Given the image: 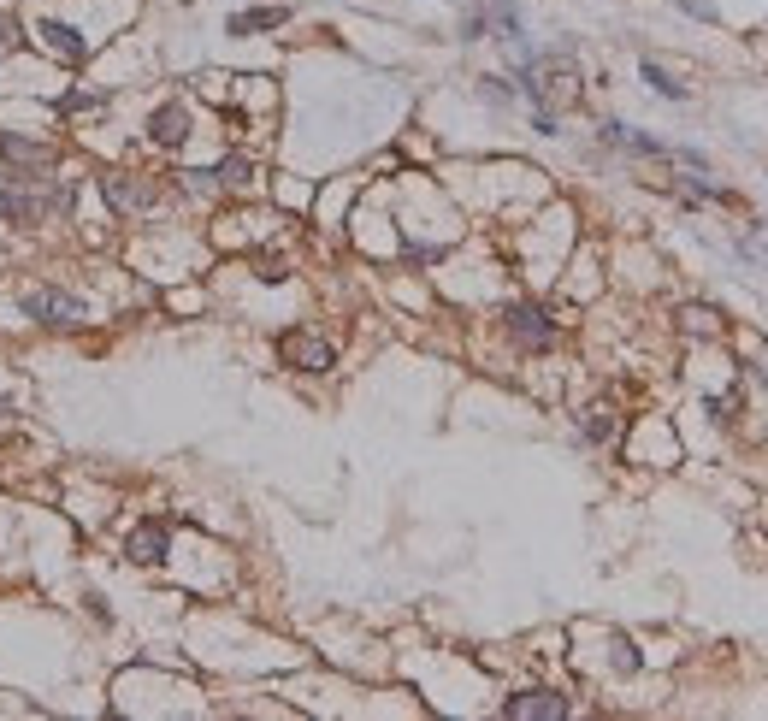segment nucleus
Segmentation results:
<instances>
[{"label":"nucleus","mask_w":768,"mask_h":721,"mask_svg":"<svg viewBox=\"0 0 768 721\" xmlns=\"http://www.w3.org/2000/svg\"><path fill=\"white\" fill-rule=\"evenodd\" d=\"M503 331H509L520 349H532V355L556 349V337H562V326H556L538 302H509V308H503Z\"/></svg>","instance_id":"1"},{"label":"nucleus","mask_w":768,"mask_h":721,"mask_svg":"<svg viewBox=\"0 0 768 721\" xmlns=\"http://www.w3.org/2000/svg\"><path fill=\"white\" fill-rule=\"evenodd\" d=\"M89 308H83V296H71V290H54V284H30L24 290V320H36V326H77Z\"/></svg>","instance_id":"2"},{"label":"nucleus","mask_w":768,"mask_h":721,"mask_svg":"<svg viewBox=\"0 0 768 721\" xmlns=\"http://www.w3.org/2000/svg\"><path fill=\"white\" fill-rule=\"evenodd\" d=\"M278 361H284V367H296V373H331V367H337V349L325 343L320 331L296 326V331H284V337H278Z\"/></svg>","instance_id":"3"},{"label":"nucleus","mask_w":768,"mask_h":721,"mask_svg":"<svg viewBox=\"0 0 768 721\" xmlns=\"http://www.w3.org/2000/svg\"><path fill=\"white\" fill-rule=\"evenodd\" d=\"M503 716L509 721H562L568 716V698L550 692V686H538V692H514L509 704H503Z\"/></svg>","instance_id":"4"},{"label":"nucleus","mask_w":768,"mask_h":721,"mask_svg":"<svg viewBox=\"0 0 768 721\" xmlns=\"http://www.w3.org/2000/svg\"><path fill=\"white\" fill-rule=\"evenodd\" d=\"M166 544H172V526H166V521H142V526H136V532L125 538L130 562H142V568L166 562Z\"/></svg>","instance_id":"5"},{"label":"nucleus","mask_w":768,"mask_h":721,"mask_svg":"<svg viewBox=\"0 0 768 721\" xmlns=\"http://www.w3.org/2000/svg\"><path fill=\"white\" fill-rule=\"evenodd\" d=\"M36 36H42V48H48L54 60H65V66H83V60H89V42H83L71 24H60V18H48Z\"/></svg>","instance_id":"6"},{"label":"nucleus","mask_w":768,"mask_h":721,"mask_svg":"<svg viewBox=\"0 0 768 721\" xmlns=\"http://www.w3.org/2000/svg\"><path fill=\"white\" fill-rule=\"evenodd\" d=\"M148 136H154L160 148H184V142H190V107H184V101H166V107L148 119Z\"/></svg>","instance_id":"7"},{"label":"nucleus","mask_w":768,"mask_h":721,"mask_svg":"<svg viewBox=\"0 0 768 721\" xmlns=\"http://www.w3.org/2000/svg\"><path fill=\"white\" fill-rule=\"evenodd\" d=\"M603 142H609V148H627V154H644V160H668V148H662V142H656V136H639L633 131V125H621V119H603Z\"/></svg>","instance_id":"8"},{"label":"nucleus","mask_w":768,"mask_h":721,"mask_svg":"<svg viewBox=\"0 0 768 721\" xmlns=\"http://www.w3.org/2000/svg\"><path fill=\"white\" fill-rule=\"evenodd\" d=\"M284 18H290L284 6H249V12H231L225 30H231V36H255V30H278Z\"/></svg>","instance_id":"9"},{"label":"nucleus","mask_w":768,"mask_h":721,"mask_svg":"<svg viewBox=\"0 0 768 721\" xmlns=\"http://www.w3.org/2000/svg\"><path fill=\"white\" fill-rule=\"evenodd\" d=\"M0 154L12 160V166H54V148H42V142H18V136H0Z\"/></svg>","instance_id":"10"},{"label":"nucleus","mask_w":768,"mask_h":721,"mask_svg":"<svg viewBox=\"0 0 768 721\" xmlns=\"http://www.w3.org/2000/svg\"><path fill=\"white\" fill-rule=\"evenodd\" d=\"M639 77L650 83V89H656V95H662V101H692V89H686L674 71H662L656 60H639Z\"/></svg>","instance_id":"11"},{"label":"nucleus","mask_w":768,"mask_h":721,"mask_svg":"<svg viewBox=\"0 0 768 721\" xmlns=\"http://www.w3.org/2000/svg\"><path fill=\"white\" fill-rule=\"evenodd\" d=\"M42 213V201L36 196H24V190H0V219L6 225H24V219H36Z\"/></svg>","instance_id":"12"},{"label":"nucleus","mask_w":768,"mask_h":721,"mask_svg":"<svg viewBox=\"0 0 768 721\" xmlns=\"http://www.w3.org/2000/svg\"><path fill=\"white\" fill-rule=\"evenodd\" d=\"M101 190H107L113 207H148V201H154V190H142V184H130V178H107Z\"/></svg>","instance_id":"13"},{"label":"nucleus","mask_w":768,"mask_h":721,"mask_svg":"<svg viewBox=\"0 0 768 721\" xmlns=\"http://www.w3.org/2000/svg\"><path fill=\"white\" fill-rule=\"evenodd\" d=\"M579 432H585L591 444H609V438H615V414H609V408H585V420H579Z\"/></svg>","instance_id":"14"},{"label":"nucleus","mask_w":768,"mask_h":721,"mask_svg":"<svg viewBox=\"0 0 768 721\" xmlns=\"http://www.w3.org/2000/svg\"><path fill=\"white\" fill-rule=\"evenodd\" d=\"M680 326H686V331H704V337H715V331H721V314H715V308H698V302H692V308H680Z\"/></svg>","instance_id":"15"},{"label":"nucleus","mask_w":768,"mask_h":721,"mask_svg":"<svg viewBox=\"0 0 768 721\" xmlns=\"http://www.w3.org/2000/svg\"><path fill=\"white\" fill-rule=\"evenodd\" d=\"M213 178H219V184H231V190H243V184H249V178H255V166H249V160H243V154H231V160H225V166H219V172H213Z\"/></svg>","instance_id":"16"},{"label":"nucleus","mask_w":768,"mask_h":721,"mask_svg":"<svg viewBox=\"0 0 768 721\" xmlns=\"http://www.w3.org/2000/svg\"><path fill=\"white\" fill-rule=\"evenodd\" d=\"M479 95H485V101H497V107H509L520 89H514L509 77H479Z\"/></svg>","instance_id":"17"},{"label":"nucleus","mask_w":768,"mask_h":721,"mask_svg":"<svg viewBox=\"0 0 768 721\" xmlns=\"http://www.w3.org/2000/svg\"><path fill=\"white\" fill-rule=\"evenodd\" d=\"M674 6H680V12H692L698 24H715V18H721V12H715V0H674Z\"/></svg>","instance_id":"18"},{"label":"nucleus","mask_w":768,"mask_h":721,"mask_svg":"<svg viewBox=\"0 0 768 721\" xmlns=\"http://www.w3.org/2000/svg\"><path fill=\"white\" fill-rule=\"evenodd\" d=\"M485 24H491V12H467V18H461V42H479Z\"/></svg>","instance_id":"19"},{"label":"nucleus","mask_w":768,"mask_h":721,"mask_svg":"<svg viewBox=\"0 0 768 721\" xmlns=\"http://www.w3.org/2000/svg\"><path fill=\"white\" fill-rule=\"evenodd\" d=\"M12 48H18V24L0 12V54H12Z\"/></svg>","instance_id":"20"},{"label":"nucleus","mask_w":768,"mask_h":721,"mask_svg":"<svg viewBox=\"0 0 768 721\" xmlns=\"http://www.w3.org/2000/svg\"><path fill=\"white\" fill-rule=\"evenodd\" d=\"M0 414H6V402H0Z\"/></svg>","instance_id":"21"}]
</instances>
